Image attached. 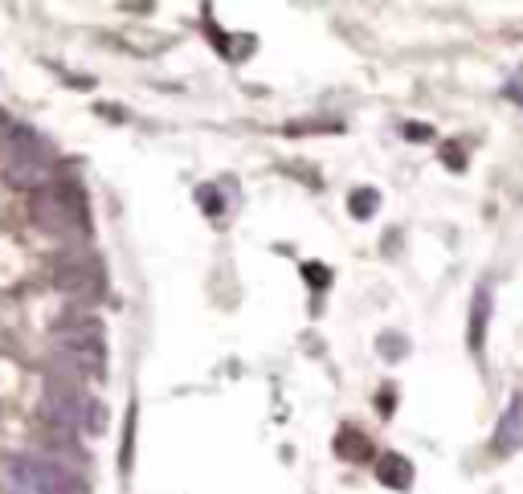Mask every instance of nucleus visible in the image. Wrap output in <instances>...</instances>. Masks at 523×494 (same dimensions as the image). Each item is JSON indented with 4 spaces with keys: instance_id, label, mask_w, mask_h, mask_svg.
<instances>
[{
    "instance_id": "obj_4",
    "label": "nucleus",
    "mask_w": 523,
    "mask_h": 494,
    "mask_svg": "<svg viewBox=\"0 0 523 494\" xmlns=\"http://www.w3.org/2000/svg\"><path fill=\"white\" fill-rule=\"evenodd\" d=\"M487 319H491V286H479L474 306H470V347L482 351V339H487Z\"/></svg>"
},
{
    "instance_id": "obj_7",
    "label": "nucleus",
    "mask_w": 523,
    "mask_h": 494,
    "mask_svg": "<svg viewBox=\"0 0 523 494\" xmlns=\"http://www.w3.org/2000/svg\"><path fill=\"white\" fill-rule=\"evenodd\" d=\"M495 442H499V450H515V445H519V405L503 417L499 437H495Z\"/></svg>"
},
{
    "instance_id": "obj_10",
    "label": "nucleus",
    "mask_w": 523,
    "mask_h": 494,
    "mask_svg": "<svg viewBox=\"0 0 523 494\" xmlns=\"http://www.w3.org/2000/svg\"><path fill=\"white\" fill-rule=\"evenodd\" d=\"M307 282H315V286H327V270H323V266H307Z\"/></svg>"
},
{
    "instance_id": "obj_8",
    "label": "nucleus",
    "mask_w": 523,
    "mask_h": 494,
    "mask_svg": "<svg viewBox=\"0 0 523 494\" xmlns=\"http://www.w3.org/2000/svg\"><path fill=\"white\" fill-rule=\"evenodd\" d=\"M373 209H376V192L373 189H356L352 192V212L356 217H373Z\"/></svg>"
},
{
    "instance_id": "obj_9",
    "label": "nucleus",
    "mask_w": 523,
    "mask_h": 494,
    "mask_svg": "<svg viewBox=\"0 0 523 494\" xmlns=\"http://www.w3.org/2000/svg\"><path fill=\"white\" fill-rule=\"evenodd\" d=\"M401 343V336H381V356L385 359H401L405 356V347H396Z\"/></svg>"
},
{
    "instance_id": "obj_2",
    "label": "nucleus",
    "mask_w": 523,
    "mask_h": 494,
    "mask_svg": "<svg viewBox=\"0 0 523 494\" xmlns=\"http://www.w3.org/2000/svg\"><path fill=\"white\" fill-rule=\"evenodd\" d=\"M12 482H17L21 494H86L82 474L65 470V466L50 462L42 453L17 458V462H12Z\"/></svg>"
},
{
    "instance_id": "obj_5",
    "label": "nucleus",
    "mask_w": 523,
    "mask_h": 494,
    "mask_svg": "<svg viewBox=\"0 0 523 494\" xmlns=\"http://www.w3.org/2000/svg\"><path fill=\"white\" fill-rule=\"evenodd\" d=\"M376 478L385 486H393V490H405V486L413 482V466H409L401 453H385V458L376 462Z\"/></svg>"
},
{
    "instance_id": "obj_1",
    "label": "nucleus",
    "mask_w": 523,
    "mask_h": 494,
    "mask_svg": "<svg viewBox=\"0 0 523 494\" xmlns=\"http://www.w3.org/2000/svg\"><path fill=\"white\" fill-rule=\"evenodd\" d=\"M33 221L42 225V229L58 233V237L86 229V192H82V184H74V180H58L54 189L37 192V197H33Z\"/></svg>"
},
{
    "instance_id": "obj_6",
    "label": "nucleus",
    "mask_w": 523,
    "mask_h": 494,
    "mask_svg": "<svg viewBox=\"0 0 523 494\" xmlns=\"http://www.w3.org/2000/svg\"><path fill=\"white\" fill-rule=\"evenodd\" d=\"M335 453L348 458V462H368V458H373V445H368V437H364L360 429H343L340 437H335Z\"/></svg>"
},
{
    "instance_id": "obj_3",
    "label": "nucleus",
    "mask_w": 523,
    "mask_h": 494,
    "mask_svg": "<svg viewBox=\"0 0 523 494\" xmlns=\"http://www.w3.org/2000/svg\"><path fill=\"white\" fill-rule=\"evenodd\" d=\"M54 286L62 290V295L90 303V298L103 290V270H98V262H90L82 250L58 253L54 258Z\"/></svg>"
}]
</instances>
